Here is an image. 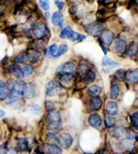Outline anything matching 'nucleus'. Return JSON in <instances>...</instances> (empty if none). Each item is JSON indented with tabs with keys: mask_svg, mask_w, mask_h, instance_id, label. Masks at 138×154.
I'll use <instances>...</instances> for the list:
<instances>
[{
	"mask_svg": "<svg viewBox=\"0 0 138 154\" xmlns=\"http://www.w3.org/2000/svg\"><path fill=\"white\" fill-rule=\"evenodd\" d=\"M30 111L32 112L33 115H38L40 113V106L39 105H31V108H30Z\"/></svg>",
	"mask_w": 138,
	"mask_h": 154,
	"instance_id": "37",
	"label": "nucleus"
},
{
	"mask_svg": "<svg viewBox=\"0 0 138 154\" xmlns=\"http://www.w3.org/2000/svg\"><path fill=\"white\" fill-rule=\"evenodd\" d=\"M57 52V45H52L49 47V51H47V54H49V57L51 56H55Z\"/></svg>",
	"mask_w": 138,
	"mask_h": 154,
	"instance_id": "35",
	"label": "nucleus"
},
{
	"mask_svg": "<svg viewBox=\"0 0 138 154\" xmlns=\"http://www.w3.org/2000/svg\"><path fill=\"white\" fill-rule=\"evenodd\" d=\"M126 135H127V138L130 139V140H134L135 139V134L133 133L132 131H127Z\"/></svg>",
	"mask_w": 138,
	"mask_h": 154,
	"instance_id": "40",
	"label": "nucleus"
},
{
	"mask_svg": "<svg viewBox=\"0 0 138 154\" xmlns=\"http://www.w3.org/2000/svg\"><path fill=\"white\" fill-rule=\"evenodd\" d=\"M73 137L71 136L69 133H61L57 137V142L62 147L64 148H69L73 144Z\"/></svg>",
	"mask_w": 138,
	"mask_h": 154,
	"instance_id": "4",
	"label": "nucleus"
},
{
	"mask_svg": "<svg viewBox=\"0 0 138 154\" xmlns=\"http://www.w3.org/2000/svg\"><path fill=\"white\" fill-rule=\"evenodd\" d=\"M7 154H17V150L16 149H14V148H10L9 150L7 151Z\"/></svg>",
	"mask_w": 138,
	"mask_h": 154,
	"instance_id": "42",
	"label": "nucleus"
},
{
	"mask_svg": "<svg viewBox=\"0 0 138 154\" xmlns=\"http://www.w3.org/2000/svg\"><path fill=\"white\" fill-rule=\"evenodd\" d=\"M115 122H116V120L113 116H111V115L105 116V118H104V124H105V126L107 128H110V127L114 126Z\"/></svg>",
	"mask_w": 138,
	"mask_h": 154,
	"instance_id": "24",
	"label": "nucleus"
},
{
	"mask_svg": "<svg viewBox=\"0 0 138 154\" xmlns=\"http://www.w3.org/2000/svg\"><path fill=\"white\" fill-rule=\"evenodd\" d=\"M102 100L97 96V97H93L90 100V109L93 111H98L102 108Z\"/></svg>",
	"mask_w": 138,
	"mask_h": 154,
	"instance_id": "16",
	"label": "nucleus"
},
{
	"mask_svg": "<svg viewBox=\"0 0 138 154\" xmlns=\"http://www.w3.org/2000/svg\"><path fill=\"white\" fill-rule=\"evenodd\" d=\"M138 53V42L136 41H132L127 46V57H134Z\"/></svg>",
	"mask_w": 138,
	"mask_h": 154,
	"instance_id": "13",
	"label": "nucleus"
},
{
	"mask_svg": "<svg viewBox=\"0 0 138 154\" xmlns=\"http://www.w3.org/2000/svg\"><path fill=\"white\" fill-rule=\"evenodd\" d=\"M67 51H68V45H66V43H62V45H60L59 48H58V50H57L56 52V54H55V58L57 57H60L64 54V53H66Z\"/></svg>",
	"mask_w": 138,
	"mask_h": 154,
	"instance_id": "29",
	"label": "nucleus"
},
{
	"mask_svg": "<svg viewBox=\"0 0 138 154\" xmlns=\"http://www.w3.org/2000/svg\"><path fill=\"white\" fill-rule=\"evenodd\" d=\"M88 33L90 35L92 36H99V34H102L103 31H104V27L102 25L101 23H95V24H91L89 27L86 28Z\"/></svg>",
	"mask_w": 138,
	"mask_h": 154,
	"instance_id": "7",
	"label": "nucleus"
},
{
	"mask_svg": "<svg viewBox=\"0 0 138 154\" xmlns=\"http://www.w3.org/2000/svg\"><path fill=\"white\" fill-rule=\"evenodd\" d=\"M127 49V42L124 40H122V38H117L115 41V43H114V51L116 52V54L118 55L126 54Z\"/></svg>",
	"mask_w": 138,
	"mask_h": 154,
	"instance_id": "5",
	"label": "nucleus"
},
{
	"mask_svg": "<svg viewBox=\"0 0 138 154\" xmlns=\"http://www.w3.org/2000/svg\"><path fill=\"white\" fill-rule=\"evenodd\" d=\"M114 40V34L111 31L108 30H104L103 33L99 37V43H102L103 45H107L109 46L112 43Z\"/></svg>",
	"mask_w": 138,
	"mask_h": 154,
	"instance_id": "6",
	"label": "nucleus"
},
{
	"mask_svg": "<svg viewBox=\"0 0 138 154\" xmlns=\"http://www.w3.org/2000/svg\"><path fill=\"white\" fill-rule=\"evenodd\" d=\"M105 110L106 112L109 114V115H117L118 112H119V108H118V105L116 102H114V101H110V102H108L106 104V107H105Z\"/></svg>",
	"mask_w": 138,
	"mask_h": 154,
	"instance_id": "19",
	"label": "nucleus"
},
{
	"mask_svg": "<svg viewBox=\"0 0 138 154\" xmlns=\"http://www.w3.org/2000/svg\"><path fill=\"white\" fill-rule=\"evenodd\" d=\"M95 79H96V74H95V72L93 70H90L88 73L84 76V81H85V83H87V84L93 83Z\"/></svg>",
	"mask_w": 138,
	"mask_h": 154,
	"instance_id": "27",
	"label": "nucleus"
},
{
	"mask_svg": "<svg viewBox=\"0 0 138 154\" xmlns=\"http://www.w3.org/2000/svg\"><path fill=\"white\" fill-rule=\"evenodd\" d=\"M130 120H131V125L134 128L138 129V112L133 113L130 116Z\"/></svg>",
	"mask_w": 138,
	"mask_h": 154,
	"instance_id": "33",
	"label": "nucleus"
},
{
	"mask_svg": "<svg viewBox=\"0 0 138 154\" xmlns=\"http://www.w3.org/2000/svg\"><path fill=\"white\" fill-rule=\"evenodd\" d=\"M63 20H64L63 14H62L60 12L53 13V14H52V17H51V21H52V23H53L55 26L61 25V24L63 23Z\"/></svg>",
	"mask_w": 138,
	"mask_h": 154,
	"instance_id": "20",
	"label": "nucleus"
},
{
	"mask_svg": "<svg viewBox=\"0 0 138 154\" xmlns=\"http://www.w3.org/2000/svg\"><path fill=\"white\" fill-rule=\"evenodd\" d=\"M102 89L99 86H97V85H92L91 87H89L88 89V94L90 95L94 96V97H97L98 95L101 94Z\"/></svg>",
	"mask_w": 138,
	"mask_h": 154,
	"instance_id": "23",
	"label": "nucleus"
},
{
	"mask_svg": "<svg viewBox=\"0 0 138 154\" xmlns=\"http://www.w3.org/2000/svg\"><path fill=\"white\" fill-rule=\"evenodd\" d=\"M61 89H62V85L60 84V82L56 80H52L46 85L45 93L49 96H55L60 94Z\"/></svg>",
	"mask_w": 138,
	"mask_h": 154,
	"instance_id": "1",
	"label": "nucleus"
},
{
	"mask_svg": "<svg viewBox=\"0 0 138 154\" xmlns=\"http://www.w3.org/2000/svg\"><path fill=\"white\" fill-rule=\"evenodd\" d=\"M22 70H23V73H24V77L30 76L33 73V66L30 65H25L22 67Z\"/></svg>",
	"mask_w": 138,
	"mask_h": 154,
	"instance_id": "34",
	"label": "nucleus"
},
{
	"mask_svg": "<svg viewBox=\"0 0 138 154\" xmlns=\"http://www.w3.org/2000/svg\"><path fill=\"white\" fill-rule=\"evenodd\" d=\"M28 60V55L27 53H20V54H18L16 58H15V63L16 64H23V63L27 62Z\"/></svg>",
	"mask_w": 138,
	"mask_h": 154,
	"instance_id": "26",
	"label": "nucleus"
},
{
	"mask_svg": "<svg viewBox=\"0 0 138 154\" xmlns=\"http://www.w3.org/2000/svg\"><path fill=\"white\" fill-rule=\"evenodd\" d=\"M35 94H36L35 86L32 83H26L24 86V90H23V95L26 98H32Z\"/></svg>",
	"mask_w": 138,
	"mask_h": 154,
	"instance_id": "12",
	"label": "nucleus"
},
{
	"mask_svg": "<svg viewBox=\"0 0 138 154\" xmlns=\"http://www.w3.org/2000/svg\"><path fill=\"white\" fill-rule=\"evenodd\" d=\"M120 93V89H119L118 85L116 84H112L111 89H110V98L111 99H116Z\"/></svg>",
	"mask_w": 138,
	"mask_h": 154,
	"instance_id": "25",
	"label": "nucleus"
},
{
	"mask_svg": "<svg viewBox=\"0 0 138 154\" xmlns=\"http://www.w3.org/2000/svg\"><path fill=\"white\" fill-rule=\"evenodd\" d=\"M74 34L75 33L73 31L72 28L66 27V28L63 29V30H62L60 36H61V38H70V40H73L74 37Z\"/></svg>",
	"mask_w": 138,
	"mask_h": 154,
	"instance_id": "21",
	"label": "nucleus"
},
{
	"mask_svg": "<svg viewBox=\"0 0 138 154\" xmlns=\"http://www.w3.org/2000/svg\"><path fill=\"white\" fill-rule=\"evenodd\" d=\"M88 122H89V124L91 125L92 127L99 128V127H101V125L102 123V119L99 114H92V115H90V117L88 119Z\"/></svg>",
	"mask_w": 138,
	"mask_h": 154,
	"instance_id": "9",
	"label": "nucleus"
},
{
	"mask_svg": "<svg viewBox=\"0 0 138 154\" xmlns=\"http://www.w3.org/2000/svg\"><path fill=\"white\" fill-rule=\"evenodd\" d=\"M45 108H46L47 110L52 111V109L54 108V104L52 103V101H49V100L45 101Z\"/></svg>",
	"mask_w": 138,
	"mask_h": 154,
	"instance_id": "39",
	"label": "nucleus"
},
{
	"mask_svg": "<svg viewBox=\"0 0 138 154\" xmlns=\"http://www.w3.org/2000/svg\"><path fill=\"white\" fill-rule=\"evenodd\" d=\"M21 95H23L22 94H20V93H17V91H12V93L10 94V96L5 100V103L7 105H10V104H14L15 102H17V100H20V97H21Z\"/></svg>",
	"mask_w": 138,
	"mask_h": 154,
	"instance_id": "15",
	"label": "nucleus"
},
{
	"mask_svg": "<svg viewBox=\"0 0 138 154\" xmlns=\"http://www.w3.org/2000/svg\"><path fill=\"white\" fill-rule=\"evenodd\" d=\"M46 119H47V122L49 123L61 122V115L58 111L52 110V111H49V114H47Z\"/></svg>",
	"mask_w": 138,
	"mask_h": 154,
	"instance_id": "10",
	"label": "nucleus"
},
{
	"mask_svg": "<svg viewBox=\"0 0 138 154\" xmlns=\"http://www.w3.org/2000/svg\"><path fill=\"white\" fill-rule=\"evenodd\" d=\"M114 76H115V78H117L118 80H124V79H126L127 72L124 69H118L115 73H114Z\"/></svg>",
	"mask_w": 138,
	"mask_h": 154,
	"instance_id": "32",
	"label": "nucleus"
},
{
	"mask_svg": "<svg viewBox=\"0 0 138 154\" xmlns=\"http://www.w3.org/2000/svg\"><path fill=\"white\" fill-rule=\"evenodd\" d=\"M114 154H124V153H114Z\"/></svg>",
	"mask_w": 138,
	"mask_h": 154,
	"instance_id": "44",
	"label": "nucleus"
},
{
	"mask_svg": "<svg viewBox=\"0 0 138 154\" xmlns=\"http://www.w3.org/2000/svg\"><path fill=\"white\" fill-rule=\"evenodd\" d=\"M32 32H33V35H34L38 40H42V38H45L46 34L49 33V30H47L46 25L45 23L39 22V23H36L34 25Z\"/></svg>",
	"mask_w": 138,
	"mask_h": 154,
	"instance_id": "2",
	"label": "nucleus"
},
{
	"mask_svg": "<svg viewBox=\"0 0 138 154\" xmlns=\"http://www.w3.org/2000/svg\"><path fill=\"white\" fill-rule=\"evenodd\" d=\"M136 4H137V5H138V1H136Z\"/></svg>",
	"mask_w": 138,
	"mask_h": 154,
	"instance_id": "45",
	"label": "nucleus"
},
{
	"mask_svg": "<svg viewBox=\"0 0 138 154\" xmlns=\"http://www.w3.org/2000/svg\"><path fill=\"white\" fill-rule=\"evenodd\" d=\"M86 38V36H84V35H81V34H79V33H75L74 34V37L72 41H75V42H80V41H83Z\"/></svg>",
	"mask_w": 138,
	"mask_h": 154,
	"instance_id": "36",
	"label": "nucleus"
},
{
	"mask_svg": "<svg viewBox=\"0 0 138 154\" xmlns=\"http://www.w3.org/2000/svg\"><path fill=\"white\" fill-rule=\"evenodd\" d=\"M125 133H127L126 129L124 127H122V126H119V127H116L115 129H114L113 136L115 138H117V139H119V138H121Z\"/></svg>",
	"mask_w": 138,
	"mask_h": 154,
	"instance_id": "28",
	"label": "nucleus"
},
{
	"mask_svg": "<svg viewBox=\"0 0 138 154\" xmlns=\"http://www.w3.org/2000/svg\"><path fill=\"white\" fill-rule=\"evenodd\" d=\"M126 78L131 84L138 83V71L137 70H128V71H127Z\"/></svg>",
	"mask_w": 138,
	"mask_h": 154,
	"instance_id": "18",
	"label": "nucleus"
},
{
	"mask_svg": "<svg viewBox=\"0 0 138 154\" xmlns=\"http://www.w3.org/2000/svg\"><path fill=\"white\" fill-rule=\"evenodd\" d=\"M55 4L57 5V7H58L59 10H62V9H63V8H64V5H65L64 2H61V1H60V2H59V1H55Z\"/></svg>",
	"mask_w": 138,
	"mask_h": 154,
	"instance_id": "41",
	"label": "nucleus"
},
{
	"mask_svg": "<svg viewBox=\"0 0 138 154\" xmlns=\"http://www.w3.org/2000/svg\"><path fill=\"white\" fill-rule=\"evenodd\" d=\"M44 152L46 154H62V148L56 144L45 143L44 146Z\"/></svg>",
	"mask_w": 138,
	"mask_h": 154,
	"instance_id": "8",
	"label": "nucleus"
},
{
	"mask_svg": "<svg viewBox=\"0 0 138 154\" xmlns=\"http://www.w3.org/2000/svg\"><path fill=\"white\" fill-rule=\"evenodd\" d=\"M102 65H103V66H109V69H112V67H114V66H119L118 63L113 62L112 60H110V59H109V58H107V57L103 58V60H102Z\"/></svg>",
	"mask_w": 138,
	"mask_h": 154,
	"instance_id": "30",
	"label": "nucleus"
},
{
	"mask_svg": "<svg viewBox=\"0 0 138 154\" xmlns=\"http://www.w3.org/2000/svg\"><path fill=\"white\" fill-rule=\"evenodd\" d=\"M4 115H5V113H4L3 110H1V117H4Z\"/></svg>",
	"mask_w": 138,
	"mask_h": 154,
	"instance_id": "43",
	"label": "nucleus"
},
{
	"mask_svg": "<svg viewBox=\"0 0 138 154\" xmlns=\"http://www.w3.org/2000/svg\"><path fill=\"white\" fill-rule=\"evenodd\" d=\"M27 55H28V60H29V62L32 63V64H35V63H37L41 58V54H40L39 50L34 49V48L28 50L27 51Z\"/></svg>",
	"mask_w": 138,
	"mask_h": 154,
	"instance_id": "14",
	"label": "nucleus"
},
{
	"mask_svg": "<svg viewBox=\"0 0 138 154\" xmlns=\"http://www.w3.org/2000/svg\"><path fill=\"white\" fill-rule=\"evenodd\" d=\"M77 71V66L73 62H66L62 64L58 69H57L56 73L63 75V74H73L74 72Z\"/></svg>",
	"mask_w": 138,
	"mask_h": 154,
	"instance_id": "3",
	"label": "nucleus"
},
{
	"mask_svg": "<svg viewBox=\"0 0 138 154\" xmlns=\"http://www.w3.org/2000/svg\"><path fill=\"white\" fill-rule=\"evenodd\" d=\"M17 148L20 149V151H29L30 148H29V146H28L27 140L24 139V138L18 139V141H17Z\"/></svg>",
	"mask_w": 138,
	"mask_h": 154,
	"instance_id": "22",
	"label": "nucleus"
},
{
	"mask_svg": "<svg viewBox=\"0 0 138 154\" xmlns=\"http://www.w3.org/2000/svg\"><path fill=\"white\" fill-rule=\"evenodd\" d=\"M1 85H0V87H1V93H0V98H1V100H6L9 96H10L12 91L10 90L7 87V85H4V82L1 81V83H0Z\"/></svg>",
	"mask_w": 138,
	"mask_h": 154,
	"instance_id": "17",
	"label": "nucleus"
},
{
	"mask_svg": "<svg viewBox=\"0 0 138 154\" xmlns=\"http://www.w3.org/2000/svg\"><path fill=\"white\" fill-rule=\"evenodd\" d=\"M59 82L61 85H63L66 88H69L74 83V76L73 74H63L60 75Z\"/></svg>",
	"mask_w": 138,
	"mask_h": 154,
	"instance_id": "11",
	"label": "nucleus"
},
{
	"mask_svg": "<svg viewBox=\"0 0 138 154\" xmlns=\"http://www.w3.org/2000/svg\"><path fill=\"white\" fill-rule=\"evenodd\" d=\"M122 146L127 148V149H130L131 146H133V140H130V139H127V138H125V139H123L122 140Z\"/></svg>",
	"mask_w": 138,
	"mask_h": 154,
	"instance_id": "31",
	"label": "nucleus"
},
{
	"mask_svg": "<svg viewBox=\"0 0 138 154\" xmlns=\"http://www.w3.org/2000/svg\"><path fill=\"white\" fill-rule=\"evenodd\" d=\"M39 4L41 5V7L45 10V11H49V1H40Z\"/></svg>",
	"mask_w": 138,
	"mask_h": 154,
	"instance_id": "38",
	"label": "nucleus"
}]
</instances>
